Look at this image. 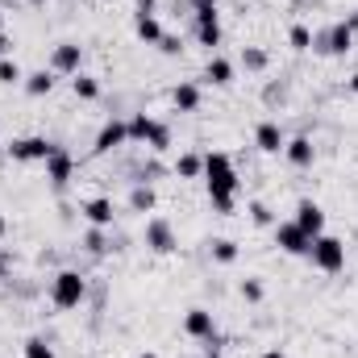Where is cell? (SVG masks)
Listing matches in <instances>:
<instances>
[{
	"instance_id": "1",
	"label": "cell",
	"mask_w": 358,
	"mask_h": 358,
	"mask_svg": "<svg viewBox=\"0 0 358 358\" xmlns=\"http://www.w3.org/2000/svg\"><path fill=\"white\" fill-rule=\"evenodd\" d=\"M204 183H208V204H213L217 213H234V196H238L242 179L234 171L229 155H221V150L204 155Z\"/></svg>"
},
{
	"instance_id": "2",
	"label": "cell",
	"mask_w": 358,
	"mask_h": 358,
	"mask_svg": "<svg viewBox=\"0 0 358 358\" xmlns=\"http://www.w3.org/2000/svg\"><path fill=\"white\" fill-rule=\"evenodd\" d=\"M84 296H88V279L80 271H59L50 279V304L55 308H80Z\"/></svg>"
},
{
	"instance_id": "3",
	"label": "cell",
	"mask_w": 358,
	"mask_h": 358,
	"mask_svg": "<svg viewBox=\"0 0 358 358\" xmlns=\"http://www.w3.org/2000/svg\"><path fill=\"white\" fill-rule=\"evenodd\" d=\"M125 129H129V138H134V142H146L155 155H163V150L171 146V129H167L163 121L146 117V113H134V117L125 121Z\"/></svg>"
},
{
	"instance_id": "4",
	"label": "cell",
	"mask_w": 358,
	"mask_h": 358,
	"mask_svg": "<svg viewBox=\"0 0 358 358\" xmlns=\"http://www.w3.org/2000/svg\"><path fill=\"white\" fill-rule=\"evenodd\" d=\"M308 263H313L317 271H325V275H338V271L346 267V242H342V238H329V234L313 238Z\"/></svg>"
},
{
	"instance_id": "5",
	"label": "cell",
	"mask_w": 358,
	"mask_h": 358,
	"mask_svg": "<svg viewBox=\"0 0 358 358\" xmlns=\"http://www.w3.org/2000/svg\"><path fill=\"white\" fill-rule=\"evenodd\" d=\"M275 246L283 250V255H296V259H308V246H313V238L296 225V221H275Z\"/></svg>"
},
{
	"instance_id": "6",
	"label": "cell",
	"mask_w": 358,
	"mask_h": 358,
	"mask_svg": "<svg viewBox=\"0 0 358 358\" xmlns=\"http://www.w3.org/2000/svg\"><path fill=\"white\" fill-rule=\"evenodd\" d=\"M55 150H59V142H46V138H17V142L8 146V159H13V163H46Z\"/></svg>"
},
{
	"instance_id": "7",
	"label": "cell",
	"mask_w": 358,
	"mask_h": 358,
	"mask_svg": "<svg viewBox=\"0 0 358 358\" xmlns=\"http://www.w3.org/2000/svg\"><path fill=\"white\" fill-rule=\"evenodd\" d=\"M313 46H317L321 55H350V50H355V34H350V25H346V21H338L334 29L317 34V38H313Z\"/></svg>"
},
{
	"instance_id": "8",
	"label": "cell",
	"mask_w": 358,
	"mask_h": 358,
	"mask_svg": "<svg viewBox=\"0 0 358 358\" xmlns=\"http://www.w3.org/2000/svg\"><path fill=\"white\" fill-rule=\"evenodd\" d=\"M80 63H84V46L80 42H59L50 50V71L55 76H80Z\"/></svg>"
},
{
	"instance_id": "9",
	"label": "cell",
	"mask_w": 358,
	"mask_h": 358,
	"mask_svg": "<svg viewBox=\"0 0 358 358\" xmlns=\"http://www.w3.org/2000/svg\"><path fill=\"white\" fill-rule=\"evenodd\" d=\"M146 246H150L155 255H171V250H176V229H171V221L150 217V221H146Z\"/></svg>"
},
{
	"instance_id": "10",
	"label": "cell",
	"mask_w": 358,
	"mask_h": 358,
	"mask_svg": "<svg viewBox=\"0 0 358 358\" xmlns=\"http://www.w3.org/2000/svg\"><path fill=\"white\" fill-rule=\"evenodd\" d=\"M292 221H296L308 238H321V234H325V213H321V204H317V200H300Z\"/></svg>"
},
{
	"instance_id": "11",
	"label": "cell",
	"mask_w": 358,
	"mask_h": 358,
	"mask_svg": "<svg viewBox=\"0 0 358 358\" xmlns=\"http://www.w3.org/2000/svg\"><path fill=\"white\" fill-rule=\"evenodd\" d=\"M183 334H187V338H200V342L217 338V321H213V313H208V308H187V317H183Z\"/></svg>"
},
{
	"instance_id": "12",
	"label": "cell",
	"mask_w": 358,
	"mask_h": 358,
	"mask_svg": "<svg viewBox=\"0 0 358 358\" xmlns=\"http://www.w3.org/2000/svg\"><path fill=\"white\" fill-rule=\"evenodd\" d=\"M196 38H200V46H221V21H217V8H200L196 13Z\"/></svg>"
},
{
	"instance_id": "13",
	"label": "cell",
	"mask_w": 358,
	"mask_h": 358,
	"mask_svg": "<svg viewBox=\"0 0 358 358\" xmlns=\"http://www.w3.org/2000/svg\"><path fill=\"white\" fill-rule=\"evenodd\" d=\"M71 171H76V159L59 146V150L46 159V179H50L55 187H67V183H71Z\"/></svg>"
},
{
	"instance_id": "14",
	"label": "cell",
	"mask_w": 358,
	"mask_h": 358,
	"mask_svg": "<svg viewBox=\"0 0 358 358\" xmlns=\"http://www.w3.org/2000/svg\"><path fill=\"white\" fill-rule=\"evenodd\" d=\"M129 142V129H125V121H108L100 134H96V155H108V150H117V146H125Z\"/></svg>"
},
{
	"instance_id": "15",
	"label": "cell",
	"mask_w": 358,
	"mask_h": 358,
	"mask_svg": "<svg viewBox=\"0 0 358 358\" xmlns=\"http://www.w3.org/2000/svg\"><path fill=\"white\" fill-rule=\"evenodd\" d=\"M255 146H259L263 155H279V150L287 146V138H283V129H279L275 121H259V129H255Z\"/></svg>"
},
{
	"instance_id": "16",
	"label": "cell",
	"mask_w": 358,
	"mask_h": 358,
	"mask_svg": "<svg viewBox=\"0 0 358 358\" xmlns=\"http://www.w3.org/2000/svg\"><path fill=\"white\" fill-rule=\"evenodd\" d=\"M283 155H287V163H292V167H300V171H304V167H313L317 146H313V138H304V134H300V138H292V142L283 146Z\"/></svg>"
},
{
	"instance_id": "17",
	"label": "cell",
	"mask_w": 358,
	"mask_h": 358,
	"mask_svg": "<svg viewBox=\"0 0 358 358\" xmlns=\"http://www.w3.org/2000/svg\"><path fill=\"white\" fill-rule=\"evenodd\" d=\"M84 217H88L92 229H108V225H113V217H117V208H113V200H108V196H96V200L84 204Z\"/></svg>"
},
{
	"instance_id": "18",
	"label": "cell",
	"mask_w": 358,
	"mask_h": 358,
	"mask_svg": "<svg viewBox=\"0 0 358 358\" xmlns=\"http://www.w3.org/2000/svg\"><path fill=\"white\" fill-rule=\"evenodd\" d=\"M134 29H138V38H142V42H150V46H159V42H163V25H159V17H155V13H138V17H134Z\"/></svg>"
},
{
	"instance_id": "19",
	"label": "cell",
	"mask_w": 358,
	"mask_h": 358,
	"mask_svg": "<svg viewBox=\"0 0 358 358\" xmlns=\"http://www.w3.org/2000/svg\"><path fill=\"white\" fill-rule=\"evenodd\" d=\"M204 80H208V84H217V88L234 84V63H229V59H221V55H213V59H208V67H204Z\"/></svg>"
},
{
	"instance_id": "20",
	"label": "cell",
	"mask_w": 358,
	"mask_h": 358,
	"mask_svg": "<svg viewBox=\"0 0 358 358\" xmlns=\"http://www.w3.org/2000/svg\"><path fill=\"white\" fill-rule=\"evenodd\" d=\"M21 84H25L29 96H50V92H55V71H50V67H46V71H34V76H25Z\"/></svg>"
},
{
	"instance_id": "21",
	"label": "cell",
	"mask_w": 358,
	"mask_h": 358,
	"mask_svg": "<svg viewBox=\"0 0 358 358\" xmlns=\"http://www.w3.org/2000/svg\"><path fill=\"white\" fill-rule=\"evenodd\" d=\"M171 100H176L179 113H196V108H200V88H196V84H179V88L171 92Z\"/></svg>"
},
{
	"instance_id": "22",
	"label": "cell",
	"mask_w": 358,
	"mask_h": 358,
	"mask_svg": "<svg viewBox=\"0 0 358 358\" xmlns=\"http://www.w3.org/2000/svg\"><path fill=\"white\" fill-rule=\"evenodd\" d=\"M176 176L179 179L204 176V155H179V159H176Z\"/></svg>"
},
{
	"instance_id": "23",
	"label": "cell",
	"mask_w": 358,
	"mask_h": 358,
	"mask_svg": "<svg viewBox=\"0 0 358 358\" xmlns=\"http://www.w3.org/2000/svg\"><path fill=\"white\" fill-rule=\"evenodd\" d=\"M129 208H134V213H150V208H155V187H150V183H138V187L129 192Z\"/></svg>"
},
{
	"instance_id": "24",
	"label": "cell",
	"mask_w": 358,
	"mask_h": 358,
	"mask_svg": "<svg viewBox=\"0 0 358 358\" xmlns=\"http://www.w3.org/2000/svg\"><path fill=\"white\" fill-rule=\"evenodd\" d=\"M208 250H213V263H221V267H229L238 259V242H229V238H217Z\"/></svg>"
},
{
	"instance_id": "25",
	"label": "cell",
	"mask_w": 358,
	"mask_h": 358,
	"mask_svg": "<svg viewBox=\"0 0 358 358\" xmlns=\"http://www.w3.org/2000/svg\"><path fill=\"white\" fill-rule=\"evenodd\" d=\"M71 92H76L80 100H96V96H100V80H96V76H84V71H80V76L71 80Z\"/></svg>"
},
{
	"instance_id": "26",
	"label": "cell",
	"mask_w": 358,
	"mask_h": 358,
	"mask_svg": "<svg viewBox=\"0 0 358 358\" xmlns=\"http://www.w3.org/2000/svg\"><path fill=\"white\" fill-rule=\"evenodd\" d=\"M21 355H25V358H55V346H50L46 338H25Z\"/></svg>"
},
{
	"instance_id": "27",
	"label": "cell",
	"mask_w": 358,
	"mask_h": 358,
	"mask_svg": "<svg viewBox=\"0 0 358 358\" xmlns=\"http://www.w3.org/2000/svg\"><path fill=\"white\" fill-rule=\"evenodd\" d=\"M287 42H292V50H313V29L308 25H292L287 29Z\"/></svg>"
},
{
	"instance_id": "28",
	"label": "cell",
	"mask_w": 358,
	"mask_h": 358,
	"mask_svg": "<svg viewBox=\"0 0 358 358\" xmlns=\"http://www.w3.org/2000/svg\"><path fill=\"white\" fill-rule=\"evenodd\" d=\"M242 67H246V71H263V67H267V50L246 46V50H242Z\"/></svg>"
},
{
	"instance_id": "29",
	"label": "cell",
	"mask_w": 358,
	"mask_h": 358,
	"mask_svg": "<svg viewBox=\"0 0 358 358\" xmlns=\"http://www.w3.org/2000/svg\"><path fill=\"white\" fill-rule=\"evenodd\" d=\"M21 80H25V71L13 59H0V84H21Z\"/></svg>"
},
{
	"instance_id": "30",
	"label": "cell",
	"mask_w": 358,
	"mask_h": 358,
	"mask_svg": "<svg viewBox=\"0 0 358 358\" xmlns=\"http://www.w3.org/2000/svg\"><path fill=\"white\" fill-rule=\"evenodd\" d=\"M250 221L255 225H275V213H271L263 200H250Z\"/></svg>"
},
{
	"instance_id": "31",
	"label": "cell",
	"mask_w": 358,
	"mask_h": 358,
	"mask_svg": "<svg viewBox=\"0 0 358 358\" xmlns=\"http://www.w3.org/2000/svg\"><path fill=\"white\" fill-rule=\"evenodd\" d=\"M263 292H267V287H263V279H242V296H246L250 304H259V300H263Z\"/></svg>"
},
{
	"instance_id": "32",
	"label": "cell",
	"mask_w": 358,
	"mask_h": 358,
	"mask_svg": "<svg viewBox=\"0 0 358 358\" xmlns=\"http://www.w3.org/2000/svg\"><path fill=\"white\" fill-rule=\"evenodd\" d=\"M88 250H92V255H104V250H113V246L104 242V229H92V234H88Z\"/></svg>"
},
{
	"instance_id": "33",
	"label": "cell",
	"mask_w": 358,
	"mask_h": 358,
	"mask_svg": "<svg viewBox=\"0 0 358 358\" xmlns=\"http://www.w3.org/2000/svg\"><path fill=\"white\" fill-rule=\"evenodd\" d=\"M159 50H163V55H171V59H176L179 50H183V46H179V38H176V34H163V42H159Z\"/></svg>"
},
{
	"instance_id": "34",
	"label": "cell",
	"mask_w": 358,
	"mask_h": 358,
	"mask_svg": "<svg viewBox=\"0 0 358 358\" xmlns=\"http://www.w3.org/2000/svg\"><path fill=\"white\" fill-rule=\"evenodd\" d=\"M8 50H13V38H8V34H0V59H8Z\"/></svg>"
},
{
	"instance_id": "35",
	"label": "cell",
	"mask_w": 358,
	"mask_h": 358,
	"mask_svg": "<svg viewBox=\"0 0 358 358\" xmlns=\"http://www.w3.org/2000/svg\"><path fill=\"white\" fill-rule=\"evenodd\" d=\"M134 4H138V13H155V4H159V0H134Z\"/></svg>"
},
{
	"instance_id": "36",
	"label": "cell",
	"mask_w": 358,
	"mask_h": 358,
	"mask_svg": "<svg viewBox=\"0 0 358 358\" xmlns=\"http://www.w3.org/2000/svg\"><path fill=\"white\" fill-rule=\"evenodd\" d=\"M200 8H217V0H192V13H200Z\"/></svg>"
},
{
	"instance_id": "37",
	"label": "cell",
	"mask_w": 358,
	"mask_h": 358,
	"mask_svg": "<svg viewBox=\"0 0 358 358\" xmlns=\"http://www.w3.org/2000/svg\"><path fill=\"white\" fill-rule=\"evenodd\" d=\"M263 358H287V355H283L279 346H271V350H263Z\"/></svg>"
},
{
	"instance_id": "38",
	"label": "cell",
	"mask_w": 358,
	"mask_h": 358,
	"mask_svg": "<svg viewBox=\"0 0 358 358\" xmlns=\"http://www.w3.org/2000/svg\"><path fill=\"white\" fill-rule=\"evenodd\" d=\"M346 25H350V34H358V13L350 17V21H346Z\"/></svg>"
},
{
	"instance_id": "39",
	"label": "cell",
	"mask_w": 358,
	"mask_h": 358,
	"mask_svg": "<svg viewBox=\"0 0 358 358\" xmlns=\"http://www.w3.org/2000/svg\"><path fill=\"white\" fill-rule=\"evenodd\" d=\"M204 358H225V355H221V350H217V346H208V355H204Z\"/></svg>"
},
{
	"instance_id": "40",
	"label": "cell",
	"mask_w": 358,
	"mask_h": 358,
	"mask_svg": "<svg viewBox=\"0 0 358 358\" xmlns=\"http://www.w3.org/2000/svg\"><path fill=\"white\" fill-rule=\"evenodd\" d=\"M4 234H8V221H4V217H0V238H4Z\"/></svg>"
},
{
	"instance_id": "41",
	"label": "cell",
	"mask_w": 358,
	"mask_h": 358,
	"mask_svg": "<svg viewBox=\"0 0 358 358\" xmlns=\"http://www.w3.org/2000/svg\"><path fill=\"white\" fill-rule=\"evenodd\" d=\"M346 88H350V92H355V96H358V76H355V80H350V84H346Z\"/></svg>"
},
{
	"instance_id": "42",
	"label": "cell",
	"mask_w": 358,
	"mask_h": 358,
	"mask_svg": "<svg viewBox=\"0 0 358 358\" xmlns=\"http://www.w3.org/2000/svg\"><path fill=\"white\" fill-rule=\"evenodd\" d=\"M4 267H8V255H0V275H4Z\"/></svg>"
},
{
	"instance_id": "43",
	"label": "cell",
	"mask_w": 358,
	"mask_h": 358,
	"mask_svg": "<svg viewBox=\"0 0 358 358\" xmlns=\"http://www.w3.org/2000/svg\"><path fill=\"white\" fill-rule=\"evenodd\" d=\"M138 358H159V355H150V350H146V355H138Z\"/></svg>"
},
{
	"instance_id": "44",
	"label": "cell",
	"mask_w": 358,
	"mask_h": 358,
	"mask_svg": "<svg viewBox=\"0 0 358 358\" xmlns=\"http://www.w3.org/2000/svg\"><path fill=\"white\" fill-rule=\"evenodd\" d=\"M0 34H4V13H0Z\"/></svg>"
},
{
	"instance_id": "45",
	"label": "cell",
	"mask_w": 358,
	"mask_h": 358,
	"mask_svg": "<svg viewBox=\"0 0 358 358\" xmlns=\"http://www.w3.org/2000/svg\"><path fill=\"white\" fill-rule=\"evenodd\" d=\"M25 4H46V0H25Z\"/></svg>"
}]
</instances>
